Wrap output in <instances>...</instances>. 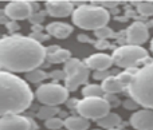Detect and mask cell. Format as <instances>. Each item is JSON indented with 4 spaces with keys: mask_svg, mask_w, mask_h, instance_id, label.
I'll use <instances>...</instances> for the list:
<instances>
[{
    "mask_svg": "<svg viewBox=\"0 0 153 130\" xmlns=\"http://www.w3.org/2000/svg\"><path fill=\"white\" fill-rule=\"evenodd\" d=\"M47 59H48V62H50V63H54V64H59V63H65V64H66L67 62L71 59V52H70L69 50H63V48H61V50L56 51L55 54L48 55Z\"/></svg>",
    "mask_w": 153,
    "mask_h": 130,
    "instance_id": "obj_19",
    "label": "cell"
},
{
    "mask_svg": "<svg viewBox=\"0 0 153 130\" xmlns=\"http://www.w3.org/2000/svg\"><path fill=\"white\" fill-rule=\"evenodd\" d=\"M47 58L46 47L22 35L3 36L0 40V66L7 72H30Z\"/></svg>",
    "mask_w": 153,
    "mask_h": 130,
    "instance_id": "obj_1",
    "label": "cell"
},
{
    "mask_svg": "<svg viewBox=\"0 0 153 130\" xmlns=\"http://www.w3.org/2000/svg\"><path fill=\"white\" fill-rule=\"evenodd\" d=\"M85 64L94 71H108V69L114 64V62L113 56L108 54H93L85 61Z\"/></svg>",
    "mask_w": 153,
    "mask_h": 130,
    "instance_id": "obj_13",
    "label": "cell"
},
{
    "mask_svg": "<svg viewBox=\"0 0 153 130\" xmlns=\"http://www.w3.org/2000/svg\"><path fill=\"white\" fill-rule=\"evenodd\" d=\"M89 67L81 62L79 59L71 58L66 64H65V70L66 72V82L65 86L67 87V90L71 91L78 89L79 86H82L83 83H86V81L89 79Z\"/></svg>",
    "mask_w": 153,
    "mask_h": 130,
    "instance_id": "obj_8",
    "label": "cell"
},
{
    "mask_svg": "<svg viewBox=\"0 0 153 130\" xmlns=\"http://www.w3.org/2000/svg\"><path fill=\"white\" fill-rule=\"evenodd\" d=\"M7 27H8V30H11V31H16V30L19 28V26L15 23V21H10V23L7 24Z\"/></svg>",
    "mask_w": 153,
    "mask_h": 130,
    "instance_id": "obj_35",
    "label": "cell"
},
{
    "mask_svg": "<svg viewBox=\"0 0 153 130\" xmlns=\"http://www.w3.org/2000/svg\"><path fill=\"white\" fill-rule=\"evenodd\" d=\"M105 98H106V101H108L109 103H110V106H111V105H114V106H117V105L120 103V102L117 101V98H116V97H113V94H108V95H106Z\"/></svg>",
    "mask_w": 153,
    "mask_h": 130,
    "instance_id": "obj_30",
    "label": "cell"
},
{
    "mask_svg": "<svg viewBox=\"0 0 153 130\" xmlns=\"http://www.w3.org/2000/svg\"><path fill=\"white\" fill-rule=\"evenodd\" d=\"M45 125L46 128L50 130H62V126H65V121L61 120L59 117H54V118H50L48 121H46Z\"/></svg>",
    "mask_w": 153,
    "mask_h": 130,
    "instance_id": "obj_24",
    "label": "cell"
},
{
    "mask_svg": "<svg viewBox=\"0 0 153 130\" xmlns=\"http://www.w3.org/2000/svg\"><path fill=\"white\" fill-rule=\"evenodd\" d=\"M102 89L106 94H117V93H121L124 90V85L120 82L118 77H109L108 79H105L102 82Z\"/></svg>",
    "mask_w": 153,
    "mask_h": 130,
    "instance_id": "obj_17",
    "label": "cell"
},
{
    "mask_svg": "<svg viewBox=\"0 0 153 130\" xmlns=\"http://www.w3.org/2000/svg\"><path fill=\"white\" fill-rule=\"evenodd\" d=\"M94 32H95V36H97L100 40H108V38L113 36V31H111L108 26L102 27V28L97 30V31H94Z\"/></svg>",
    "mask_w": 153,
    "mask_h": 130,
    "instance_id": "obj_25",
    "label": "cell"
},
{
    "mask_svg": "<svg viewBox=\"0 0 153 130\" xmlns=\"http://www.w3.org/2000/svg\"><path fill=\"white\" fill-rule=\"evenodd\" d=\"M61 50V47L59 46H50V47L46 48V52H47V56L48 55H53V54H55L56 51Z\"/></svg>",
    "mask_w": 153,
    "mask_h": 130,
    "instance_id": "obj_32",
    "label": "cell"
},
{
    "mask_svg": "<svg viewBox=\"0 0 153 130\" xmlns=\"http://www.w3.org/2000/svg\"><path fill=\"white\" fill-rule=\"evenodd\" d=\"M137 11L143 16H153V1H134Z\"/></svg>",
    "mask_w": 153,
    "mask_h": 130,
    "instance_id": "obj_23",
    "label": "cell"
},
{
    "mask_svg": "<svg viewBox=\"0 0 153 130\" xmlns=\"http://www.w3.org/2000/svg\"><path fill=\"white\" fill-rule=\"evenodd\" d=\"M124 106H125V109H129V110H136L137 109L138 106H140V105L137 103V102L134 101V99H126V101L124 102Z\"/></svg>",
    "mask_w": 153,
    "mask_h": 130,
    "instance_id": "obj_29",
    "label": "cell"
},
{
    "mask_svg": "<svg viewBox=\"0 0 153 130\" xmlns=\"http://www.w3.org/2000/svg\"><path fill=\"white\" fill-rule=\"evenodd\" d=\"M93 77H94L95 79L102 81V82H103L105 79H108V78L110 77V74H109V71H94Z\"/></svg>",
    "mask_w": 153,
    "mask_h": 130,
    "instance_id": "obj_28",
    "label": "cell"
},
{
    "mask_svg": "<svg viewBox=\"0 0 153 130\" xmlns=\"http://www.w3.org/2000/svg\"><path fill=\"white\" fill-rule=\"evenodd\" d=\"M47 77H48V74H46L43 70H39V69L32 70V71L26 74V79L32 83H39V82H42V81H45Z\"/></svg>",
    "mask_w": 153,
    "mask_h": 130,
    "instance_id": "obj_22",
    "label": "cell"
},
{
    "mask_svg": "<svg viewBox=\"0 0 153 130\" xmlns=\"http://www.w3.org/2000/svg\"><path fill=\"white\" fill-rule=\"evenodd\" d=\"M151 48H152V52H153V40H152V46H151Z\"/></svg>",
    "mask_w": 153,
    "mask_h": 130,
    "instance_id": "obj_37",
    "label": "cell"
},
{
    "mask_svg": "<svg viewBox=\"0 0 153 130\" xmlns=\"http://www.w3.org/2000/svg\"><path fill=\"white\" fill-rule=\"evenodd\" d=\"M78 40H79V42H90V38L86 36V35H79Z\"/></svg>",
    "mask_w": 153,
    "mask_h": 130,
    "instance_id": "obj_36",
    "label": "cell"
},
{
    "mask_svg": "<svg viewBox=\"0 0 153 130\" xmlns=\"http://www.w3.org/2000/svg\"><path fill=\"white\" fill-rule=\"evenodd\" d=\"M0 130H31V120L19 114L3 115L0 120Z\"/></svg>",
    "mask_w": 153,
    "mask_h": 130,
    "instance_id": "obj_10",
    "label": "cell"
},
{
    "mask_svg": "<svg viewBox=\"0 0 153 130\" xmlns=\"http://www.w3.org/2000/svg\"><path fill=\"white\" fill-rule=\"evenodd\" d=\"M31 38H32V39H35L36 42H39V43H40V40H46V39H48V35H47V36H43V34H40V32H39V34H38V32H34V34L31 35Z\"/></svg>",
    "mask_w": 153,
    "mask_h": 130,
    "instance_id": "obj_31",
    "label": "cell"
},
{
    "mask_svg": "<svg viewBox=\"0 0 153 130\" xmlns=\"http://www.w3.org/2000/svg\"><path fill=\"white\" fill-rule=\"evenodd\" d=\"M36 98L45 106H58L67 101L69 90L66 86L58 83H46L38 87Z\"/></svg>",
    "mask_w": 153,
    "mask_h": 130,
    "instance_id": "obj_7",
    "label": "cell"
},
{
    "mask_svg": "<svg viewBox=\"0 0 153 130\" xmlns=\"http://www.w3.org/2000/svg\"><path fill=\"white\" fill-rule=\"evenodd\" d=\"M103 89L102 86L98 85H87L83 87L82 94L85 95V98H97V97H102L103 95Z\"/></svg>",
    "mask_w": 153,
    "mask_h": 130,
    "instance_id": "obj_20",
    "label": "cell"
},
{
    "mask_svg": "<svg viewBox=\"0 0 153 130\" xmlns=\"http://www.w3.org/2000/svg\"><path fill=\"white\" fill-rule=\"evenodd\" d=\"M113 62L116 66L122 69H133L137 63L148 58V51L141 46H122L114 50L113 52Z\"/></svg>",
    "mask_w": 153,
    "mask_h": 130,
    "instance_id": "obj_5",
    "label": "cell"
},
{
    "mask_svg": "<svg viewBox=\"0 0 153 130\" xmlns=\"http://www.w3.org/2000/svg\"><path fill=\"white\" fill-rule=\"evenodd\" d=\"M58 113H59V109L56 106H43L38 112V118L43 121H48L50 118L56 117Z\"/></svg>",
    "mask_w": 153,
    "mask_h": 130,
    "instance_id": "obj_21",
    "label": "cell"
},
{
    "mask_svg": "<svg viewBox=\"0 0 153 130\" xmlns=\"http://www.w3.org/2000/svg\"><path fill=\"white\" fill-rule=\"evenodd\" d=\"M93 130H101V129H93Z\"/></svg>",
    "mask_w": 153,
    "mask_h": 130,
    "instance_id": "obj_38",
    "label": "cell"
},
{
    "mask_svg": "<svg viewBox=\"0 0 153 130\" xmlns=\"http://www.w3.org/2000/svg\"><path fill=\"white\" fill-rule=\"evenodd\" d=\"M46 30H47L48 35H51L54 38H58V39H66L73 32V27L70 24L61 23V21H54V23L47 24Z\"/></svg>",
    "mask_w": 153,
    "mask_h": 130,
    "instance_id": "obj_15",
    "label": "cell"
},
{
    "mask_svg": "<svg viewBox=\"0 0 153 130\" xmlns=\"http://www.w3.org/2000/svg\"><path fill=\"white\" fill-rule=\"evenodd\" d=\"M95 47L103 50V48H108L109 47V43H108V40H98V42L95 43Z\"/></svg>",
    "mask_w": 153,
    "mask_h": 130,
    "instance_id": "obj_33",
    "label": "cell"
},
{
    "mask_svg": "<svg viewBox=\"0 0 153 130\" xmlns=\"http://www.w3.org/2000/svg\"><path fill=\"white\" fill-rule=\"evenodd\" d=\"M48 78H53V79H65L66 81V72L61 71V70H54L48 74Z\"/></svg>",
    "mask_w": 153,
    "mask_h": 130,
    "instance_id": "obj_27",
    "label": "cell"
},
{
    "mask_svg": "<svg viewBox=\"0 0 153 130\" xmlns=\"http://www.w3.org/2000/svg\"><path fill=\"white\" fill-rule=\"evenodd\" d=\"M98 125L103 129H108V130H111V129H116L117 126L121 123V117L116 113H109L108 115H105L103 118L97 121Z\"/></svg>",
    "mask_w": 153,
    "mask_h": 130,
    "instance_id": "obj_18",
    "label": "cell"
},
{
    "mask_svg": "<svg viewBox=\"0 0 153 130\" xmlns=\"http://www.w3.org/2000/svg\"><path fill=\"white\" fill-rule=\"evenodd\" d=\"M152 130H153V129H152Z\"/></svg>",
    "mask_w": 153,
    "mask_h": 130,
    "instance_id": "obj_40",
    "label": "cell"
},
{
    "mask_svg": "<svg viewBox=\"0 0 153 130\" xmlns=\"http://www.w3.org/2000/svg\"><path fill=\"white\" fill-rule=\"evenodd\" d=\"M128 94L140 106L153 110V62L134 71Z\"/></svg>",
    "mask_w": 153,
    "mask_h": 130,
    "instance_id": "obj_3",
    "label": "cell"
},
{
    "mask_svg": "<svg viewBox=\"0 0 153 130\" xmlns=\"http://www.w3.org/2000/svg\"><path fill=\"white\" fill-rule=\"evenodd\" d=\"M89 126V120L81 117V115H71L65 120V128L67 130H87Z\"/></svg>",
    "mask_w": 153,
    "mask_h": 130,
    "instance_id": "obj_16",
    "label": "cell"
},
{
    "mask_svg": "<svg viewBox=\"0 0 153 130\" xmlns=\"http://www.w3.org/2000/svg\"><path fill=\"white\" fill-rule=\"evenodd\" d=\"M110 15L108 10L101 5H85L81 4L73 12V23L82 30H97L108 24Z\"/></svg>",
    "mask_w": 153,
    "mask_h": 130,
    "instance_id": "obj_4",
    "label": "cell"
},
{
    "mask_svg": "<svg viewBox=\"0 0 153 130\" xmlns=\"http://www.w3.org/2000/svg\"><path fill=\"white\" fill-rule=\"evenodd\" d=\"M46 11L54 18H66L75 10L71 1H46Z\"/></svg>",
    "mask_w": 153,
    "mask_h": 130,
    "instance_id": "obj_14",
    "label": "cell"
},
{
    "mask_svg": "<svg viewBox=\"0 0 153 130\" xmlns=\"http://www.w3.org/2000/svg\"><path fill=\"white\" fill-rule=\"evenodd\" d=\"M101 3V7H108V8H113L118 4V1H100Z\"/></svg>",
    "mask_w": 153,
    "mask_h": 130,
    "instance_id": "obj_34",
    "label": "cell"
},
{
    "mask_svg": "<svg viewBox=\"0 0 153 130\" xmlns=\"http://www.w3.org/2000/svg\"><path fill=\"white\" fill-rule=\"evenodd\" d=\"M110 103L103 97L83 98L76 102V110L79 115L86 120H101L110 113Z\"/></svg>",
    "mask_w": 153,
    "mask_h": 130,
    "instance_id": "obj_6",
    "label": "cell"
},
{
    "mask_svg": "<svg viewBox=\"0 0 153 130\" xmlns=\"http://www.w3.org/2000/svg\"><path fill=\"white\" fill-rule=\"evenodd\" d=\"M148 39H149L148 27L143 21H134L133 24H130V27L126 31V40L129 44L140 46L144 44Z\"/></svg>",
    "mask_w": 153,
    "mask_h": 130,
    "instance_id": "obj_11",
    "label": "cell"
},
{
    "mask_svg": "<svg viewBox=\"0 0 153 130\" xmlns=\"http://www.w3.org/2000/svg\"><path fill=\"white\" fill-rule=\"evenodd\" d=\"M111 130H120V129H111Z\"/></svg>",
    "mask_w": 153,
    "mask_h": 130,
    "instance_id": "obj_39",
    "label": "cell"
},
{
    "mask_svg": "<svg viewBox=\"0 0 153 130\" xmlns=\"http://www.w3.org/2000/svg\"><path fill=\"white\" fill-rule=\"evenodd\" d=\"M4 12L11 20H24L32 16L34 8L31 1H11L5 5Z\"/></svg>",
    "mask_w": 153,
    "mask_h": 130,
    "instance_id": "obj_9",
    "label": "cell"
},
{
    "mask_svg": "<svg viewBox=\"0 0 153 130\" xmlns=\"http://www.w3.org/2000/svg\"><path fill=\"white\" fill-rule=\"evenodd\" d=\"M43 20H45V15H43L42 12H34L32 16L30 18V21H31L32 24H40Z\"/></svg>",
    "mask_w": 153,
    "mask_h": 130,
    "instance_id": "obj_26",
    "label": "cell"
},
{
    "mask_svg": "<svg viewBox=\"0 0 153 130\" xmlns=\"http://www.w3.org/2000/svg\"><path fill=\"white\" fill-rule=\"evenodd\" d=\"M0 113L19 114L27 110L34 99L30 86L12 72H0Z\"/></svg>",
    "mask_w": 153,
    "mask_h": 130,
    "instance_id": "obj_2",
    "label": "cell"
},
{
    "mask_svg": "<svg viewBox=\"0 0 153 130\" xmlns=\"http://www.w3.org/2000/svg\"><path fill=\"white\" fill-rule=\"evenodd\" d=\"M130 125L136 130H152L153 129V110L144 109L133 113L130 117Z\"/></svg>",
    "mask_w": 153,
    "mask_h": 130,
    "instance_id": "obj_12",
    "label": "cell"
}]
</instances>
